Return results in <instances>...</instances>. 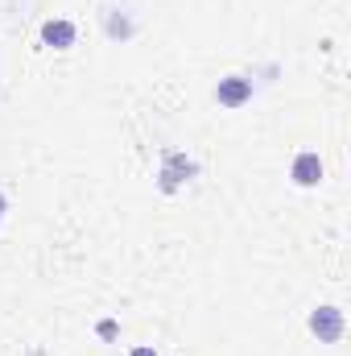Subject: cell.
Here are the masks:
<instances>
[{
  "label": "cell",
  "mask_w": 351,
  "mask_h": 356,
  "mask_svg": "<svg viewBox=\"0 0 351 356\" xmlns=\"http://www.w3.org/2000/svg\"><path fill=\"white\" fill-rule=\"evenodd\" d=\"M215 95H219V104L236 108V104H244V99L252 95V83H248V79H240V75H232V79H223V83H219Z\"/></svg>",
  "instance_id": "obj_2"
},
{
  "label": "cell",
  "mask_w": 351,
  "mask_h": 356,
  "mask_svg": "<svg viewBox=\"0 0 351 356\" xmlns=\"http://www.w3.org/2000/svg\"><path fill=\"white\" fill-rule=\"evenodd\" d=\"M323 178V162H318V154H302L298 162H293V182L298 186H314Z\"/></svg>",
  "instance_id": "obj_3"
},
{
  "label": "cell",
  "mask_w": 351,
  "mask_h": 356,
  "mask_svg": "<svg viewBox=\"0 0 351 356\" xmlns=\"http://www.w3.org/2000/svg\"><path fill=\"white\" fill-rule=\"evenodd\" d=\"M132 356H157L153 348H132Z\"/></svg>",
  "instance_id": "obj_5"
},
{
  "label": "cell",
  "mask_w": 351,
  "mask_h": 356,
  "mask_svg": "<svg viewBox=\"0 0 351 356\" xmlns=\"http://www.w3.org/2000/svg\"><path fill=\"white\" fill-rule=\"evenodd\" d=\"M310 327L318 332V340H327V344H335V340L343 336V315H339L335 307H323V311H314V319H310Z\"/></svg>",
  "instance_id": "obj_1"
},
{
  "label": "cell",
  "mask_w": 351,
  "mask_h": 356,
  "mask_svg": "<svg viewBox=\"0 0 351 356\" xmlns=\"http://www.w3.org/2000/svg\"><path fill=\"white\" fill-rule=\"evenodd\" d=\"M42 38H46L50 46H58V50H67V46L75 42V25H71V21H46V29H42Z\"/></svg>",
  "instance_id": "obj_4"
},
{
  "label": "cell",
  "mask_w": 351,
  "mask_h": 356,
  "mask_svg": "<svg viewBox=\"0 0 351 356\" xmlns=\"http://www.w3.org/2000/svg\"><path fill=\"white\" fill-rule=\"evenodd\" d=\"M0 216H4V199H0Z\"/></svg>",
  "instance_id": "obj_6"
}]
</instances>
